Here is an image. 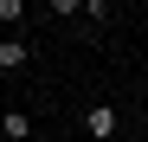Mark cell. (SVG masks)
<instances>
[{
  "label": "cell",
  "mask_w": 148,
  "mask_h": 142,
  "mask_svg": "<svg viewBox=\"0 0 148 142\" xmlns=\"http://www.w3.org/2000/svg\"><path fill=\"white\" fill-rule=\"evenodd\" d=\"M77 123H84V136H90V142H116L122 116H116V103H90V110L77 116Z\"/></svg>",
  "instance_id": "obj_1"
},
{
  "label": "cell",
  "mask_w": 148,
  "mask_h": 142,
  "mask_svg": "<svg viewBox=\"0 0 148 142\" xmlns=\"http://www.w3.org/2000/svg\"><path fill=\"white\" fill-rule=\"evenodd\" d=\"M26 65H32V39L7 32V39H0V78H13V71H26Z\"/></svg>",
  "instance_id": "obj_2"
},
{
  "label": "cell",
  "mask_w": 148,
  "mask_h": 142,
  "mask_svg": "<svg viewBox=\"0 0 148 142\" xmlns=\"http://www.w3.org/2000/svg\"><path fill=\"white\" fill-rule=\"evenodd\" d=\"M0 136H7V142H26L32 136V116L26 110H0Z\"/></svg>",
  "instance_id": "obj_3"
},
{
  "label": "cell",
  "mask_w": 148,
  "mask_h": 142,
  "mask_svg": "<svg viewBox=\"0 0 148 142\" xmlns=\"http://www.w3.org/2000/svg\"><path fill=\"white\" fill-rule=\"evenodd\" d=\"M26 19V0H0V26H19Z\"/></svg>",
  "instance_id": "obj_4"
}]
</instances>
